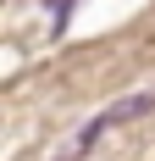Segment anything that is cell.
Listing matches in <instances>:
<instances>
[{"label":"cell","instance_id":"6da1fadb","mask_svg":"<svg viewBox=\"0 0 155 161\" xmlns=\"http://www.w3.org/2000/svg\"><path fill=\"white\" fill-rule=\"evenodd\" d=\"M150 106H155V95H133V100H116V106L105 111V122L116 128V122H127V117H139V111H150Z\"/></svg>","mask_w":155,"mask_h":161}]
</instances>
